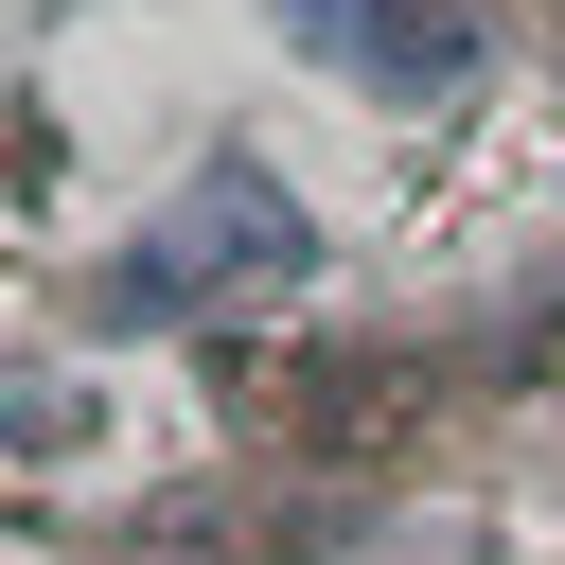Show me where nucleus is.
I'll use <instances>...</instances> for the list:
<instances>
[{"label": "nucleus", "mask_w": 565, "mask_h": 565, "mask_svg": "<svg viewBox=\"0 0 565 565\" xmlns=\"http://www.w3.org/2000/svg\"><path fill=\"white\" fill-rule=\"evenodd\" d=\"M300 265H318L300 194H282L265 159H212V177H194V194H177V212H159L106 282H88V318H177L194 282H300Z\"/></svg>", "instance_id": "f257e3e1"}, {"label": "nucleus", "mask_w": 565, "mask_h": 565, "mask_svg": "<svg viewBox=\"0 0 565 565\" xmlns=\"http://www.w3.org/2000/svg\"><path fill=\"white\" fill-rule=\"evenodd\" d=\"M282 35L318 71H353L371 106H441L477 71V18H441V0H282Z\"/></svg>", "instance_id": "f03ea898"}]
</instances>
